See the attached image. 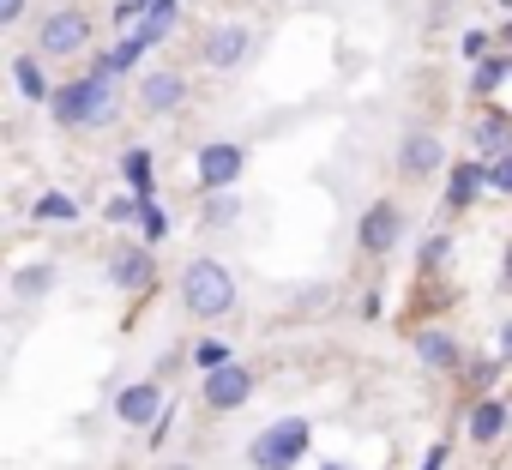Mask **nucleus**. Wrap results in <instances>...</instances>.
<instances>
[{
    "mask_svg": "<svg viewBox=\"0 0 512 470\" xmlns=\"http://www.w3.org/2000/svg\"><path fill=\"white\" fill-rule=\"evenodd\" d=\"M115 85L121 79H103V73H85V79H67V85H55V97H49V115H55V127H109L115 121Z\"/></svg>",
    "mask_w": 512,
    "mask_h": 470,
    "instance_id": "f257e3e1",
    "label": "nucleus"
},
{
    "mask_svg": "<svg viewBox=\"0 0 512 470\" xmlns=\"http://www.w3.org/2000/svg\"><path fill=\"white\" fill-rule=\"evenodd\" d=\"M181 302L193 320H223L235 308V272L223 260H187L181 272Z\"/></svg>",
    "mask_w": 512,
    "mask_h": 470,
    "instance_id": "f03ea898",
    "label": "nucleus"
},
{
    "mask_svg": "<svg viewBox=\"0 0 512 470\" xmlns=\"http://www.w3.org/2000/svg\"><path fill=\"white\" fill-rule=\"evenodd\" d=\"M308 440H314V422L308 416H278L272 428H260L247 440V464L253 470H290L308 458Z\"/></svg>",
    "mask_w": 512,
    "mask_h": 470,
    "instance_id": "7ed1b4c3",
    "label": "nucleus"
},
{
    "mask_svg": "<svg viewBox=\"0 0 512 470\" xmlns=\"http://www.w3.org/2000/svg\"><path fill=\"white\" fill-rule=\"evenodd\" d=\"M91 37H97V25H91L85 7H55V13L43 19V31H37V49H43L49 61H73V55L91 49Z\"/></svg>",
    "mask_w": 512,
    "mask_h": 470,
    "instance_id": "20e7f679",
    "label": "nucleus"
},
{
    "mask_svg": "<svg viewBox=\"0 0 512 470\" xmlns=\"http://www.w3.org/2000/svg\"><path fill=\"white\" fill-rule=\"evenodd\" d=\"M253 368L241 362V356H229V362H217V368H205V386H199V404L211 410V416H229V410H241L247 398H253Z\"/></svg>",
    "mask_w": 512,
    "mask_h": 470,
    "instance_id": "39448f33",
    "label": "nucleus"
},
{
    "mask_svg": "<svg viewBox=\"0 0 512 470\" xmlns=\"http://www.w3.org/2000/svg\"><path fill=\"white\" fill-rule=\"evenodd\" d=\"M241 169H247V145H235V139H205V145H199V157H193V175H199V187H205V193L235 187V181H241Z\"/></svg>",
    "mask_w": 512,
    "mask_h": 470,
    "instance_id": "423d86ee",
    "label": "nucleus"
},
{
    "mask_svg": "<svg viewBox=\"0 0 512 470\" xmlns=\"http://www.w3.org/2000/svg\"><path fill=\"white\" fill-rule=\"evenodd\" d=\"M356 242H362V254H392L398 242H404V205L398 199H374L368 211H362V223H356Z\"/></svg>",
    "mask_w": 512,
    "mask_h": 470,
    "instance_id": "0eeeda50",
    "label": "nucleus"
},
{
    "mask_svg": "<svg viewBox=\"0 0 512 470\" xmlns=\"http://www.w3.org/2000/svg\"><path fill=\"white\" fill-rule=\"evenodd\" d=\"M398 175H404V181H434V175H446V145H440L434 127H410V133H404V145H398Z\"/></svg>",
    "mask_w": 512,
    "mask_h": 470,
    "instance_id": "6e6552de",
    "label": "nucleus"
},
{
    "mask_svg": "<svg viewBox=\"0 0 512 470\" xmlns=\"http://www.w3.org/2000/svg\"><path fill=\"white\" fill-rule=\"evenodd\" d=\"M247 55H253V31L235 25V19H229V25H211L205 43H199V61H205L211 73H235Z\"/></svg>",
    "mask_w": 512,
    "mask_h": 470,
    "instance_id": "1a4fd4ad",
    "label": "nucleus"
},
{
    "mask_svg": "<svg viewBox=\"0 0 512 470\" xmlns=\"http://www.w3.org/2000/svg\"><path fill=\"white\" fill-rule=\"evenodd\" d=\"M109 284H115V290H127V296H145V290L157 284V260H151V242H145V248H121V254L109 260Z\"/></svg>",
    "mask_w": 512,
    "mask_h": 470,
    "instance_id": "9d476101",
    "label": "nucleus"
},
{
    "mask_svg": "<svg viewBox=\"0 0 512 470\" xmlns=\"http://www.w3.org/2000/svg\"><path fill=\"white\" fill-rule=\"evenodd\" d=\"M115 416H121L127 428H145V422H157V416H163V386H157V380L121 386V392H115Z\"/></svg>",
    "mask_w": 512,
    "mask_h": 470,
    "instance_id": "9b49d317",
    "label": "nucleus"
},
{
    "mask_svg": "<svg viewBox=\"0 0 512 470\" xmlns=\"http://www.w3.org/2000/svg\"><path fill=\"white\" fill-rule=\"evenodd\" d=\"M187 103V79L181 73H145L139 79V109L145 115H169V109H181Z\"/></svg>",
    "mask_w": 512,
    "mask_h": 470,
    "instance_id": "f8f14e48",
    "label": "nucleus"
},
{
    "mask_svg": "<svg viewBox=\"0 0 512 470\" xmlns=\"http://www.w3.org/2000/svg\"><path fill=\"white\" fill-rule=\"evenodd\" d=\"M416 362H422V368H434V374H458V368H464L458 338H452V332H440V326L416 332Z\"/></svg>",
    "mask_w": 512,
    "mask_h": 470,
    "instance_id": "ddd939ff",
    "label": "nucleus"
},
{
    "mask_svg": "<svg viewBox=\"0 0 512 470\" xmlns=\"http://www.w3.org/2000/svg\"><path fill=\"white\" fill-rule=\"evenodd\" d=\"M506 428H512V416H506V404H500V398H476V404H470V416H464V434H470L476 446H494Z\"/></svg>",
    "mask_w": 512,
    "mask_h": 470,
    "instance_id": "4468645a",
    "label": "nucleus"
},
{
    "mask_svg": "<svg viewBox=\"0 0 512 470\" xmlns=\"http://www.w3.org/2000/svg\"><path fill=\"white\" fill-rule=\"evenodd\" d=\"M488 187V163L476 157V163H452L446 169V205L452 211H464V205H476V193Z\"/></svg>",
    "mask_w": 512,
    "mask_h": 470,
    "instance_id": "2eb2a0df",
    "label": "nucleus"
},
{
    "mask_svg": "<svg viewBox=\"0 0 512 470\" xmlns=\"http://www.w3.org/2000/svg\"><path fill=\"white\" fill-rule=\"evenodd\" d=\"M470 145H476V157H482V163L506 157V151H512V121H500V115H482V121L470 127Z\"/></svg>",
    "mask_w": 512,
    "mask_h": 470,
    "instance_id": "dca6fc26",
    "label": "nucleus"
},
{
    "mask_svg": "<svg viewBox=\"0 0 512 470\" xmlns=\"http://www.w3.org/2000/svg\"><path fill=\"white\" fill-rule=\"evenodd\" d=\"M121 175H127V187H133L139 199H157V157H151L145 145H133V151L121 157Z\"/></svg>",
    "mask_w": 512,
    "mask_h": 470,
    "instance_id": "f3484780",
    "label": "nucleus"
},
{
    "mask_svg": "<svg viewBox=\"0 0 512 470\" xmlns=\"http://www.w3.org/2000/svg\"><path fill=\"white\" fill-rule=\"evenodd\" d=\"M13 85H19L25 103H49V97H55L49 79H43V61H37V55H19V61H13Z\"/></svg>",
    "mask_w": 512,
    "mask_h": 470,
    "instance_id": "a211bd4d",
    "label": "nucleus"
},
{
    "mask_svg": "<svg viewBox=\"0 0 512 470\" xmlns=\"http://www.w3.org/2000/svg\"><path fill=\"white\" fill-rule=\"evenodd\" d=\"M506 79H512V49H506V55H482V61H476V73H470V91H476V97H488V91H500Z\"/></svg>",
    "mask_w": 512,
    "mask_h": 470,
    "instance_id": "6ab92c4d",
    "label": "nucleus"
},
{
    "mask_svg": "<svg viewBox=\"0 0 512 470\" xmlns=\"http://www.w3.org/2000/svg\"><path fill=\"white\" fill-rule=\"evenodd\" d=\"M55 290V266H25L19 278H13V296L19 302H37V296H49Z\"/></svg>",
    "mask_w": 512,
    "mask_h": 470,
    "instance_id": "aec40b11",
    "label": "nucleus"
},
{
    "mask_svg": "<svg viewBox=\"0 0 512 470\" xmlns=\"http://www.w3.org/2000/svg\"><path fill=\"white\" fill-rule=\"evenodd\" d=\"M133 223H139V235H145V242H151V248H157V242H163V235H169V217L157 211V199H139V217H133Z\"/></svg>",
    "mask_w": 512,
    "mask_h": 470,
    "instance_id": "412c9836",
    "label": "nucleus"
},
{
    "mask_svg": "<svg viewBox=\"0 0 512 470\" xmlns=\"http://www.w3.org/2000/svg\"><path fill=\"white\" fill-rule=\"evenodd\" d=\"M73 217H79V205L67 193H43L37 199V223H73Z\"/></svg>",
    "mask_w": 512,
    "mask_h": 470,
    "instance_id": "4be33fe9",
    "label": "nucleus"
},
{
    "mask_svg": "<svg viewBox=\"0 0 512 470\" xmlns=\"http://www.w3.org/2000/svg\"><path fill=\"white\" fill-rule=\"evenodd\" d=\"M235 211H241V199L223 187V193H211L205 199V229H223V223H235Z\"/></svg>",
    "mask_w": 512,
    "mask_h": 470,
    "instance_id": "5701e85b",
    "label": "nucleus"
},
{
    "mask_svg": "<svg viewBox=\"0 0 512 470\" xmlns=\"http://www.w3.org/2000/svg\"><path fill=\"white\" fill-rule=\"evenodd\" d=\"M446 260H452V235H428V242H422V272H434Z\"/></svg>",
    "mask_w": 512,
    "mask_h": 470,
    "instance_id": "b1692460",
    "label": "nucleus"
},
{
    "mask_svg": "<svg viewBox=\"0 0 512 470\" xmlns=\"http://www.w3.org/2000/svg\"><path fill=\"white\" fill-rule=\"evenodd\" d=\"M488 193H512V151L488 163Z\"/></svg>",
    "mask_w": 512,
    "mask_h": 470,
    "instance_id": "393cba45",
    "label": "nucleus"
},
{
    "mask_svg": "<svg viewBox=\"0 0 512 470\" xmlns=\"http://www.w3.org/2000/svg\"><path fill=\"white\" fill-rule=\"evenodd\" d=\"M458 49H464L470 61H482V55L494 49V31H464V43H458Z\"/></svg>",
    "mask_w": 512,
    "mask_h": 470,
    "instance_id": "a878e982",
    "label": "nucleus"
},
{
    "mask_svg": "<svg viewBox=\"0 0 512 470\" xmlns=\"http://www.w3.org/2000/svg\"><path fill=\"white\" fill-rule=\"evenodd\" d=\"M464 380H470L476 392H488V386L500 380V362H476V368H464Z\"/></svg>",
    "mask_w": 512,
    "mask_h": 470,
    "instance_id": "bb28decb",
    "label": "nucleus"
},
{
    "mask_svg": "<svg viewBox=\"0 0 512 470\" xmlns=\"http://www.w3.org/2000/svg\"><path fill=\"white\" fill-rule=\"evenodd\" d=\"M19 19H25V0H0V25H7V31H13Z\"/></svg>",
    "mask_w": 512,
    "mask_h": 470,
    "instance_id": "cd10ccee",
    "label": "nucleus"
},
{
    "mask_svg": "<svg viewBox=\"0 0 512 470\" xmlns=\"http://www.w3.org/2000/svg\"><path fill=\"white\" fill-rule=\"evenodd\" d=\"M217 362H229V350L223 344H199V368H217Z\"/></svg>",
    "mask_w": 512,
    "mask_h": 470,
    "instance_id": "c85d7f7f",
    "label": "nucleus"
},
{
    "mask_svg": "<svg viewBox=\"0 0 512 470\" xmlns=\"http://www.w3.org/2000/svg\"><path fill=\"white\" fill-rule=\"evenodd\" d=\"M500 362H512V320H500Z\"/></svg>",
    "mask_w": 512,
    "mask_h": 470,
    "instance_id": "c756f323",
    "label": "nucleus"
},
{
    "mask_svg": "<svg viewBox=\"0 0 512 470\" xmlns=\"http://www.w3.org/2000/svg\"><path fill=\"white\" fill-rule=\"evenodd\" d=\"M500 284L512 290V242H506V254H500Z\"/></svg>",
    "mask_w": 512,
    "mask_h": 470,
    "instance_id": "7c9ffc66",
    "label": "nucleus"
},
{
    "mask_svg": "<svg viewBox=\"0 0 512 470\" xmlns=\"http://www.w3.org/2000/svg\"><path fill=\"white\" fill-rule=\"evenodd\" d=\"M422 470H446V446H434V452L422 458Z\"/></svg>",
    "mask_w": 512,
    "mask_h": 470,
    "instance_id": "2f4dec72",
    "label": "nucleus"
},
{
    "mask_svg": "<svg viewBox=\"0 0 512 470\" xmlns=\"http://www.w3.org/2000/svg\"><path fill=\"white\" fill-rule=\"evenodd\" d=\"M500 43H506V49H512V19H506V31H500Z\"/></svg>",
    "mask_w": 512,
    "mask_h": 470,
    "instance_id": "473e14b6",
    "label": "nucleus"
},
{
    "mask_svg": "<svg viewBox=\"0 0 512 470\" xmlns=\"http://www.w3.org/2000/svg\"><path fill=\"white\" fill-rule=\"evenodd\" d=\"M326 470H350V464H326Z\"/></svg>",
    "mask_w": 512,
    "mask_h": 470,
    "instance_id": "72a5a7b5",
    "label": "nucleus"
}]
</instances>
